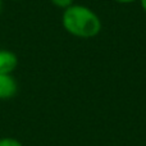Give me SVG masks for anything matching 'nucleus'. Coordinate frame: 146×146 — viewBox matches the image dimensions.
<instances>
[{
    "mask_svg": "<svg viewBox=\"0 0 146 146\" xmlns=\"http://www.w3.org/2000/svg\"><path fill=\"white\" fill-rule=\"evenodd\" d=\"M140 3H141V7L144 9V12L146 13V0H140Z\"/></svg>",
    "mask_w": 146,
    "mask_h": 146,
    "instance_id": "nucleus-7",
    "label": "nucleus"
},
{
    "mask_svg": "<svg viewBox=\"0 0 146 146\" xmlns=\"http://www.w3.org/2000/svg\"><path fill=\"white\" fill-rule=\"evenodd\" d=\"M117 3H119V4H132V3L137 1V0H115Z\"/></svg>",
    "mask_w": 146,
    "mask_h": 146,
    "instance_id": "nucleus-6",
    "label": "nucleus"
},
{
    "mask_svg": "<svg viewBox=\"0 0 146 146\" xmlns=\"http://www.w3.org/2000/svg\"><path fill=\"white\" fill-rule=\"evenodd\" d=\"M18 92V82L13 74L0 73V100L13 99Z\"/></svg>",
    "mask_w": 146,
    "mask_h": 146,
    "instance_id": "nucleus-2",
    "label": "nucleus"
},
{
    "mask_svg": "<svg viewBox=\"0 0 146 146\" xmlns=\"http://www.w3.org/2000/svg\"><path fill=\"white\" fill-rule=\"evenodd\" d=\"M18 67V56L12 50L0 49V73L12 74Z\"/></svg>",
    "mask_w": 146,
    "mask_h": 146,
    "instance_id": "nucleus-3",
    "label": "nucleus"
},
{
    "mask_svg": "<svg viewBox=\"0 0 146 146\" xmlns=\"http://www.w3.org/2000/svg\"><path fill=\"white\" fill-rule=\"evenodd\" d=\"M50 3L53 5H55L56 8L67 9V8L71 7V5L73 4V0H50Z\"/></svg>",
    "mask_w": 146,
    "mask_h": 146,
    "instance_id": "nucleus-5",
    "label": "nucleus"
},
{
    "mask_svg": "<svg viewBox=\"0 0 146 146\" xmlns=\"http://www.w3.org/2000/svg\"><path fill=\"white\" fill-rule=\"evenodd\" d=\"M63 28L74 37L91 38L101 31V21L92 9L81 4H72L62 14Z\"/></svg>",
    "mask_w": 146,
    "mask_h": 146,
    "instance_id": "nucleus-1",
    "label": "nucleus"
},
{
    "mask_svg": "<svg viewBox=\"0 0 146 146\" xmlns=\"http://www.w3.org/2000/svg\"><path fill=\"white\" fill-rule=\"evenodd\" d=\"M0 146H23L19 140L14 137H0Z\"/></svg>",
    "mask_w": 146,
    "mask_h": 146,
    "instance_id": "nucleus-4",
    "label": "nucleus"
},
{
    "mask_svg": "<svg viewBox=\"0 0 146 146\" xmlns=\"http://www.w3.org/2000/svg\"><path fill=\"white\" fill-rule=\"evenodd\" d=\"M1 9H3V0H0V13H1Z\"/></svg>",
    "mask_w": 146,
    "mask_h": 146,
    "instance_id": "nucleus-8",
    "label": "nucleus"
}]
</instances>
